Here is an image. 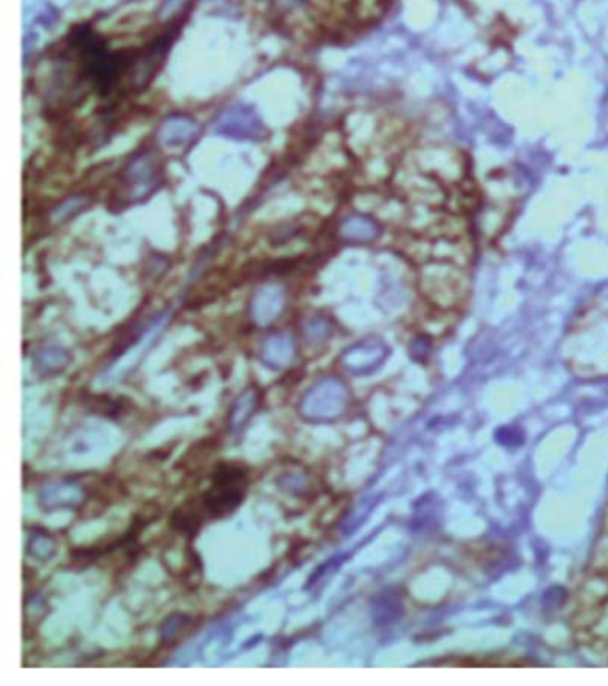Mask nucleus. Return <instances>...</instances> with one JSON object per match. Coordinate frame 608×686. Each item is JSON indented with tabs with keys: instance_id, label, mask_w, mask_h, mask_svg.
I'll return each mask as SVG.
<instances>
[{
	"instance_id": "nucleus-1",
	"label": "nucleus",
	"mask_w": 608,
	"mask_h": 686,
	"mask_svg": "<svg viewBox=\"0 0 608 686\" xmlns=\"http://www.w3.org/2000/svg\"><path fill=\"white\" fill-rule=\"evenodd\" d=\"M216 128L225 136L243 137V139H255L264 130L259 116L246 108L227 110L225 115L220 116Z\"/></svg>"
},
{
	"instance_id": "nucleus-2",
	"label": "nucleus",
	"mask_w": 608,
	"mask_h": 686,
	"mask_svg": "<svg viewBox=\"0 0 608 686\" xmlns=\"http://www.w3.org/2000/svg\"><path fill=\"white\" fill-rule=\"evenodd\" d=\"M198 127L195 121L188 118H170L163 123L159 130V139L164 145H179V143H188L189 139L195 137Z\"/></svg>"
}]
</instances>
